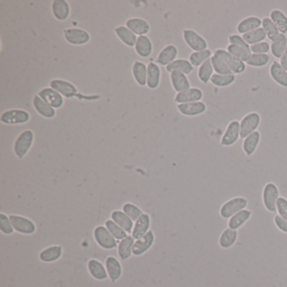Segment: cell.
<instances>
[{
  "mask_svg": "<svg viewBox=\"0 0 287 287\" xmlns=\"http://www.w3.org/2000/svg\"><path fill=\"white\" fill-rule=\"evenodd\" d=\"M105 268L112 282H116L121 277L122 275V266L120 261L113 256H109L105 260Z\"/></svg>",
  "mask_w": 287,
  "mask_h": 287,
  "instance_id": "27",
  "label": "cell"
},
{
  "mask_svg": "<svg viewBox=\"0 0 287 287\" xmlns=\"http://www.w3.org/2000/svg\"><path fill=\"white\" fill-rule=\"evenodd\" d=\"M150 223H151L150 216L147 214H143V216L136 222L131 237L134 239H139L141 237H143L149 231Z\"/></svg>",
  "mask_w": 287,
  "mask_h": 287,
  "instance_id": "35",
  "label": "cell"
},
{
  "mask_svg": "<svg viewBox=\"0 0 287 287\" xmlns=\"http://www.w3.org/2000/svg\"><path fill=\"white\" fill-rule=\"evenodd\" d=\"M270 18L274 22V24L276 26L278 30L281 34L287 33V15L282 10L279 9H275L271 10L270 13Z\"/></svg>",
  "mask_w": 287,
  "mask_h": 287,
  "instance_id": "38",
  "label": "cell"
},
{
  "mask_svg": "<svg viewBox=\"0 0 287 287\" xmlns=\"http://www.w3.org/2000/svg\"><path fill=\"white\" fill-rule=\"evenodd\" d=\"M88 270L91 276L95 278V280H104L109 277L106 268L97 259H92L89 261Z\"/></svg>",
  "mask_w": 287,
  "mask_h": 287,
  "instance_id": "34",
  "label": "cell"
},
{
  "mask_svg": "<svg viewBox=\"0 0 287 287\" xmlns=\"http://www.w3.org/2000/svg\"><path fill=\"white\" fill-rule=\"evenodd\" d=\"M236 81L235 74H214L211 77V83L212 85L217 88H225L232 85Z\"/></svg>",
  "mask_w": 287,
  "mask_h": 287,
  "instance_id": "41",
  "label": "cell"
},
{
  "mask_svg": "<svg viewBox=\"0 0 287 287\" xmlns=\"http://www.w3.org/2000/svg\"><path fill=\"white\" fill-rule=\"evenodd\" d=\"M271 61V56L269 54H253L249 58L246 64L253 68H263L269 64Z\"/></svg>",
  "mask_w": 287,
  "mask_h": 287,
  "instance_id": "46",
  "label": "cell"
},
{
  "mask_svg": "<svg viewBox=\"0 0 287 287\" xmlns=\"http://www.w3.org/2000/svg\"><path fill=\"white\" fill-rule=\"evenodd\" d=\"M207 104L203 101L177 104V109L183 116L188 117H198L207 112Z\"/></svg>",
  "mask_w": 287,
  "mask_h": 287,
  "instance_id": "14",
  "label": "cell"
},
{
  "mask_svg": "<svg viewBox=\"0 0 287 287\" xmlns=\"http://www.w3.org/2000/svg\"><path fill=\"white\" fill-rule=\"evenodd\" d=\"M0 230L5 234L10 235L14 233V228L10 221V216L0 213Z\"/></svg>",
  "mask_w": 287,
  "mask_h": 287,
  "instance_id": "50",
  "label": "cell"
},
{
  "mask_svg": "<svg viewBox=\"0 0 287 287\" xmlns=\"http://www.w3.org/2000/svg\"><path fill=\"white\" fill-rule=\"evenodd\" d=\"M213 56L222 60L235 75L244 74L246 71L247 64L245 62H242V60L238 59L233 55L229 53L226 49L217 48L214 51Z\"/></svg>",
  "mask_w": 287,
  "mask_h": 287,
  "instance_id": "1",
  "label": "cell"
},
{
  "mask_svg": "<svg viewBox=\"0 0 287 287\" xmlns=\"http://www.w3.org/2000/svg\"><path fill=\"white\" fill-rule=\"evenodd\" d=\"M226 50L228 51L231 54L233 55L234 57L238 58V59L242 60V62H245V63L249 61L252 55L250 48H245V47L232 45V44H229L227 47Z\"/></svg>",
  "mask_w": 287,
  "mask_h": 287,
  "instance_id": "43",
  "label": "cell"
},
{
  "mask_svg": "<svg viewBox=\"0 0 287 287\" xmlns=\"http://www.w3.org/2000/svg\"><path fill=\"white\" fill-rule=\"evenodd\" d=\"M212 56H213V52H211L210 49L201 51V52H193L192 53H190L189 61L194 68L195 67L199 68L204 62H207L209 59H211Z\"/></svg>",
  "mask_w": 287,
  "mask_h": 287,
  "instance_id": "42",
  "label": "cell"
},
{
  "mask_svg": "<svg viewBox=\"0 0 287 287\" xmlns=\"http://www.w3.org/2000/svg\"><path fill=\"white\" fill-rule=\"evenodd\" d=\"M261 26H262V19L259 17L251 15V16L246 17V18H244L242 20H240L237 23L236 30L239 35L242 36L256 29L260 28Z\"/></svg>",
  "mask_w": 287,
  "mask_h": 287,
  "instance_id": "18",
  "label": "cell"
},
{
  "mask_svg": "<svg viewBox=\"0 0 287 287\" xmlns=\"http://www.w3.org/2000/svg\"><path fill=\"white\" fill-rule=\"evenodd\" d=\"M250 50L253 54H268V52H271V44L264 40L250 46Z\"/></svg>",
  "mask_w": 287,
  "mask_h": 287,
  "instance_id": "51",
  "label": "cell"
},
{
  "mask_svg": "<svg viewBox=\"0 0 287 287\" xmlns=\"http://www.w3.org/2000/svg\"><path fill=\"white\" fill-rule=\"evenodd\" d=\"M126 26L137 36H146L150 31V25L146 19L139 17H133L127 19Z\"/></svg>",
  "mask_w": 287,
  "mask_h": 287,
  "instance_id": "20",
  "label": "cell"
},
{
  "mask_svg": "<svg viewBox=\"0 0 287 287\" xmlns=\"http://www.w3.org/2000/svg\"><path fill=\"white\" fill-rule=\"evenodd\" d=\"M52 12L57 20L65 21L69 19L71 13L69 3L66 0H55L52 2Z\"/></svg>",
  "mask_w": 287,
  "mask_h": 287,
  "instance_id": "21",
  "label": "cell"
},
{
  "mask_svg": "<svg viewBox=\"0 0 287 287\" xmlns=\"http://www.w3.org/2000/svg\"><path fill=\"white\" fill-rule=\"evenodd\" d=\"M179 55L178 48L173 44H169L163 48L157 56L156 63L161 66L167 67L177 59Z\"/></svg>",
  "mask_w": 287,
  "mask_h": 287,
  "instance_id": "16",
  "label": "cell"
},
{
  "mask_svg": "<svg viewBox=\"0 0 287 287\" xmlns=\"http://www.w3.org/2000/svg\"><path fill=\"white\" fill-rule=\"evenodd\" d=\"M134 238L130 236H127L124 239L121 240L118 245L119 257L122 260L129 259L133 254V246H134Z\"/></svg>",
  "mask_w": 287,
  "mask_h": 287,
  "instance_id": "39",
  "label": "cell"
},
{
  "mask_svg": "<svg viewBox=\"0 0 287 287\" xmlns=\"http://www.w3.org/2000/svg\"><path fill=\"white\" fill-rule=\"evenodd\" d=\"M240 138V121L233 120L227 126L220 143L223 147H232Z\"/></svg>",
  "mask_w": 287,
  "mask_h": 287,
  "instance_id": "9",
  "label": "cell"
},
{
  "mask_svg": "<svg viewBox=\"0 0 287 287\" xmlns=\"http://www.w3.org/2000/svg\"><path fill=\"white\" fill-rule=\"evenodd\" d=\"M237 237H238L237 230H233L229 228H225L219 237V246L222 249H230L237 242Z\"/></svg>",
  "mask_w": 287,
  "mask_h": 287,
  "instance_id": "32",
  "label": "cell"
},
{
  "mask_svg": "<svg viewBox=\"0 0 287 287\" xmlns=\"http://www.w3.org/2000/svg\"><path fill=\"white\" fill-rule=\"evenodd\" d=\"M252 211L249 209H245L242 211L235 214L234 216H232L230 219H228V228L233 230H238L242 228L245 223L249 222V219L251 218Z\"/></svg>",
  "mask_w": 287,
  "mask_h": 287,
  "instance_id": "30",
  "label": "cell"
},
{
  "mask_svg": "<svg viewBox=\"0 0 287 287\" xmlns=\"http://www.w3.org/2000/svg\"><path fill=\"white\" fill-rule=\"evenodd\" d=\"M35 134L31 130L22 131L14 143V152L17 158L22 159L28 153L34 143Z\"/></svg>",
  "mask_w": 287,
  "mask_h": 287,
  "instance_id": "3",
  "label": "cell"
},
{
  "mask_svg": "<svg viewBox=\"0 0 287 287\" xmlns=\"http://www.w3.org/2000/svg\"><path fill=\"white\" fill-rule=\"evenodd\" d=\"M166 71L169 74L173 72H180L185 75H189L194 71V67L190 63V61L185 58H178L174 62L165 67Z\"/></svg>",
  "mask_w": 287,
  "mask_h": 287,
  "instance_id": "31",
  "label": "cell"
},
{
  "mask_svg": "<svg viewBox=\"0 0 287 287\" xmlns=\"http://www.w3.org/2000/svg\"><path fill=\"white\" fill-rule=\"evenodd\" d=\"M276 212L279 216L287 220V199L285 197L280 196L278 200Z\"/></svg>",
  "mask_w": 287,
  "mask_h": 287,
  "instance_id": "52",
  "label": "cell"
},
{
  "mask_svg": "<svg viewBox=\"0 0 287 287\" xmlns=\"http://www.w3.org/2000/svg\"><path fill=\"white\" fill-rule=\"evenodd\" d=\"M287 48V36L285 34L280 33L271 43V52L272 56L277 59H280Z\"/></svg>",
  "mask_w": 287,
  "mask_h": 287,
  "instance_id": "36",
  "label": "cell"
},
{
  "mask_svg": "<svg viewBox=\"0 0 287 287\" xmlns=\"http://www.w3.org/2000/svg\"><path fill=\"white\" fill-rule=\"evenodd\" d=\"M280 198V190L275 183L269 182L264 185L262 200L264 208L270 212H276V205Z\"/></svg>",
  "mask_w": 287,
  "mask_h": 287,
  "instance_id": "4",
  "label": "cell"
},
{
  "mask_svg": "<svg viewBox=\"0 0 287 287\" xmlns=\"http://www.w3.org/2000/svg\"><path fill=\"white\" fill-rule=\"evenodd\" d=\"M162 78L161 69L156 62H149L147 65V86L150 90H156L160 84Z\"/></svg>",
  "mask_w": 287,
  "mask_h": 287,
  "instance_id": "22",
  "label": "cell"
},
{
  "mask_svg": "<svg viewBox=\"0 0 287 287\" xmlns=\"http://www.w3.org/2000/svg\"><path fill=\"white\" fill-rule=\"evenodd\" d=\"M94 237L98 245L104 249H113L117 248V240L109 233V230L103 226H98L94 231Z\"/></svg>",
  "mask_w": 287,
  "mask_h": 287,
  "instance_id": "10",
  "label": "cell"
},
{
  "mask_svg": "<svg viewBox=\"0 0 287 287\" xmlns=\"http://www.w3.org/2000/svg\"><path fill=\"white\" fill-rule=\"evenodd\" d=\"M31 115L25 109H11L3 112L0 121L5 125H21L29 122Z\"/></svg>",
  "mask_w": 287,
  "mask_h": 287,
  "instance_id": "7",
  "label": "cell"
},
{
  "mask_svg": "<svg viewBox=\"0 0 287 287\" xmlns=\"http://www.w3.org/2000/svg\"><path fill=\"white\" fill-rule=\"evenodd\" d=\"M123 211L133 221H138L141 216H143V212L140 208L133 203H126L123 206Z\"/></svg>",
  "mask_w": 287,
  "mask_h": 287,
  "instance_id": "48",
  "label": "cell"
},
{
  "mask_svg": "<svg viewBox=\"0 0 287 287\" xmlns=\"http://www.w3.org/2000/svg\"><path fill=\"white\" fill-rule=\"evenodd\" d=\"M249 204L246 197L236 196L223 203L219 210V214L223 219H230L237 212L245 210Z\"/></svg>",
  "mask_w": 287,
  "mask_h": 287,
  "instance_id": "2",
  "label": "cell"
},
{
  "mask_svg": "<svg viewBox=\"0 0 287 287\" xmlns=\"http://www.w3.org/2000/svg\"><path fill=\"white\" fill-rule=\"evenodd\" d=\"M62 248L59 245H54L43 249L39 254V259L44 263H52L62 257Z\"/></svg>",
  "mask_w": 287,
  "mask_h": 287,
  "instance_id": "33",
  "label": "cell"
},
{
  "mask_svg": "<svg viewBox=\"0 0 287 287\" xmlns=\"http://www.w3.org/2000/svg\"><path fill=\"white\" fill-rule=\"evenodd\" d=\"M274 223L276 226V228L279 230L281 231L282 233H286L287 234V220L286 219L283 218L279 215H275L274 217Z\"/></svg>",
  "mask_w": 287,
  "mask_h": 287,
  "instance_id": "54",
  "label": "cell"
},
{
  "mask_svg": "<svg viewBox=\"0 0 287 287\" xmlns=\"http://www.w3.org/2000/svg\"><path fill=\"white\" fill-rule=\"evenodd\" d=\"M214 74H215V72H214L213 67L211 64V59H209L202 66L198 68L197 77L202 83L207 84L209 82H211V77L213 76Z\"/></svg>",
  "mask_w": 287,
  "mask_h": 287,
  "instance_id": "40",
  "label": "cell"
},
{
  "mask_svg": "<svg viewBox=\"0 0 287 287\" xmlns=\"http://www.w3.org/2000/svg\"><path fill=\"white\" fill-rule=\"evenodd\" d=\"M114 31L119 40H121L124 45L129 48L135 47L138 36L133 33L126 26H117L115 28Z\"/></svg>",
  "mask_w": 287,
  "mask_h": 287,
  "instance_id": "25",
  "label": "cell"
},
{
  "mask_svg": "<svg viewBox=\"0 0 287 287\" xmlns=\"http://www.w3.org/2000/svg\"><path fill=\"white\" fill-rule=\"evenodd\" d=\"M63 36L67 42L74 46L86 45L91 40L88 31L80 28L65 29Z\"/></svg>",
  "mask_w": 287,
  "mask_h": 287,
  "instance_id": "8",
  "label": "cell"
},
{
  "mask_svg": "<svg viewBox=\"0 0 287 287\" xmlns=\"http://www.w3.org/2000/svg\"><path fill=\"white\" fill-rule=\"evenodd\" d=\"M131 73L134 80L138 85L142 87L147 85V66L144 62L141 61H135L133 62Z\"/></svg>",
  "mask_w": 287,
  "mask_h": 287,
  "instance_id": "29",
  "label": "cell"
},
{
  "mask_svg": "<svg viewBox=\"0 0 287 287\" xmlns=\"http://www.w3.org/2000/svg\"><path fill=\"white\" fill-rule=\"evenodd\" d=\"M182 36L185 44L193 52H201L208 49V43L207 40L195 30L185 29L183 31Z\"/></svg>",
  "mask_w": 287,
  "mask_h": 287,
  "instance_id": "6",
  "label": "cell"
},
{
  "mask_svg": "<svg viewBox=\"0 0 287 287\" xmlns=\"http://www.w3.org/2000/svg\"><path fill=\"white\" fill-rule=\"evenodd\" d=\"M34 109L40 115V117L46 119H52L56 117V109L46 103L38 95L34 96L32 100Z\"/></svg>",
  "mask_w": 287,
  "mask_h": 287,
  "instance_id": "24",
  "label": "cell"
},
{
  "mask_svg": "<svg viewBox=\"0 0 287 287\" xmlns=\"http://www.w3.org/2000/svg\"><path fill=\"white\" fill-rule=\"evenodd\" d=\"M155 237L152 231H148V233L138 239L133 246V254L135 256H141L152 247L154 242Z\"/></svg>",
  "mask_w": 287,
  "mask_h": 287,
  "instance_id": "19",
  "label": "cell"
},
{
  "mask_svg": "<svg viewBox=\"0 0 287 287\" xmlns=\"http://www.w3.org/2000/svg\"><path fill=\"white\" fill-rule=\"evenodd\" d=\"M269 72L271 78L275 83H277L280 87L287 89V69L280 64L279 61L275 60L271 63Z\"/></svg>",
  "mask_w": 287,
  "mask_h": 287,
  "instance_id": "17",
  "label": "cell"
},
{
  "mask_svg": "<svg viewBox=\"0 0 287 287\" xmlns=\"http://www.w3.org/2000/svg\"><path fill=\"white\" fill-rule=\"evenodd\" d=\"M261 134L259 130H256L248 136L242 141V151L248 157L252 156L256 152L257 148L260 143Z\"/></svg>",
  "mask_w": 287,
  "mask_h": 287,
  "instance_id": "26",
  "label": "cell"
},
{
  "mask_svg": "<svg viewBox=\"0 0 287 287\" xmlns=\"http://www.w3.org/2000/svg\"><path fill=\"white\" fill-rule=\"evenodd\" d=\"M261 123L260 115L256 112H251L245 115L240 121V136L245 139L248 136L256 131Z\"/></svg>",
  "mask_w": 287,
  "mask_h": 287,
  "instance_id": "5",
  "label": "cell"
},
{
  "mask_svg": "<svg viewBox=\"0 0 287 287\" xmlns=\"http://www.w3.org/2000/svg\"><path fill=\"white\" fill-rule=\"evenodd\" d=\"M261 27L263 29L267 38L271 41L275 40L280 34L277 27L274 24V22L271 20L270 17H264L262 19V26Z\"/></svg>",
  "mask_w": 287,
  "mask_h": 287,
  "instance_id": "45",
  "label": "cell"
},
{
  "mask_svg": "<svg viewBox=\"0 0 287 287\" xmlns=\"http://www.w3.org/2000/svg\"><path fill=\"white\" fill-rule=\"evenodd\" d=\"M228 42L232 45L250 48V46L245 41V39L242 38V36H240L238 34H232L230 36H228Z\"/></svg>",
  "mask_w": 287,
  "mask_h": 287,
  "instance_id": "53",
  "label": "cell"
},
{
  "mask_svg": "<svg viewBox=\"0 0 287 287\" xmlns=\"http://www.w3.org/2000/svg\"><path fill=\"white\" fill-rule=\"evenodd\" d=\"M204 97V93L200 88L191 87L184 92L178 93L174 96V102L177 104L185 103L196 102L202 101Z\"/></svg>",
  "mask_w": 287,
  "mask_h": 287,
  "instance_id": "15",
  "label": "cell"
},
{
  "mask_svg": "<svg viewBox=\"0 0 287 287\" xmlns=\"http://www.w3.org/2000/svg\"><path fill=\"white\" fill-rule=\"evenodd\" d=\"M135 52L137 54L142 58H147L152 54V40L147 36H138V40L136 42Z\"/></svg>",
  "mask_w": 287,
  "mask_h": 287,
  "instance_id": "28",
  "label": "cell"
},
{
  "mask_svg": "<svg viewBox=\"0 0 287 287\" xmlns=\"http://www.w3.org/2000/svg\"><path fill=\"white\" fill-rule=\"evenodd\" d=\"M242 38L245 39V41L249 44V46H253L257 43L262 42L264 41L267 38L266 32L263 31L262 27L260 28L256 29L254 31L249 32V33L242 35Z\"/></svg>",
  "mask_w": 287,
  "mask_h": 287,
  "instance_id": "44",
  "label": "cell"
},
{
  "mask_svg": "<svg viewBox=\"0 0 287 287\" xmlns=\"http://www.w3.org/2000/svg\"><path fill=\"white\" fill-rule=\"evenodd\" d=\"M211 64L213 67L215 74H233L230 69L226 66L225 63L217 57L212 56L211 58Z\"/></svg>",
  "mask_w": 287,
  "mask_h": 287,
  "instance_id": "49",
  "label": "cell"
},
{
  "mask_svg": "<svg viewBox=\"0 0 287 287\" xmlns=\"http://www.w3.org/2000/svg\"><path fill=\"white\" fill-rule=\"evenodd\" d=\"M170 82L173 90L175 92L181 93L187 91L191 88L190 80L187 75L180 73V72H173L170 74Z\"/></svg>",
  "mask_w": 287,
  "mask_h": 287,
  "instance_id": "23",
  "label": "cell"
},
{
  "mask_svg": "<svg viewBox=\"0 0 287 287\" xmlns=\"http://www.w3.org/2000/svg\"><path fill=\"white\" fill-rule=\"evenodd\" d=\"M112 219L121 228H123L126 233H133V221L124 211L119 210L113 211L112 213Z\"/></svg>",
  "mask_w": 287,
  "mask_h": 287,
  "instance_id": "37",
  "label": "cell"
},
{
  "mask_svg": "<svg viewBox=\"0 0 287 287\" xmlns=\"http://www.w3.org/2000/svg\"><path fill=\"white\" fill-rule=\"evenodd\" d=\"M105 227L116 239L121 240V241L125 237H127V233L126 231L124 230L123 228H121L113 220H107L105 222Z\"/></svg>",
  "mask_w": 287,
  "mask_h": 287,
  "instance_id": "47",
  "label": "cell"
},
{
  "mask_svg": "<svg viewBox=\"0 0 287 287\" xmlns=\"http://www.w3.org/2000/svg\"><path fill=\"white\" fill-rule=\"evenodd\" d=\"M10 221L12 223L14 230L23 234H33L36 232V228L33 222L18 215H10Z\"/></svg>",
  "mask_w": 287,
  "mask_h": 287,
  "instance_id": "12",
  "label": "cell"
},
{
  "mask_svg": "<svg viewBox=\"0 0 287 287\" xmlns=\"http://www.w3.org/2000/svg\"><path fill=\"white\" fill-rule=\"evenodd\" d=\"M50 87L67 99L76 97L78 94L76 86L71 82L64 79H59V78L53 79L51 81Z\"/></svg>",
  "mask_w": 287,
  "mask_h": 287,
  "instance_id": "11",
  "label": "cell"
},
{
  "mask_svg": "<svg viewBox=\"0 0 287 287\" xmlns=\"http://www.w3.org/2000/svg\"><path fill=\"white\" fill-rule=\"evenodd\" d=\"M37 95L42 99L46 103H48L52 108L60 109L64 104V98L59 93L52 88H43L39 91Z\"/></svg>",
  "mask_w": 287,
  "mask_h": 287,
  "instance_id": "13",
  "label": "cell"
},
{
  "mask_svg": "<svg viewBox=\"0 0 287 287\" xmlns=\"http://www.w3.org/2000/svg\"><path fill=\"white\" fill-rule=\"evenodd\" d=\"M279 62L285 69H287V48L285 49V52H284V54L282 55V57H280Z\"/></svg>",
  "mask_w": 287,
  "mask_h": 287,
  "instance_id": "55",
  "label": "cell"
}]
</instances>
